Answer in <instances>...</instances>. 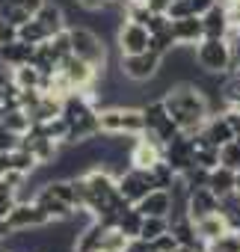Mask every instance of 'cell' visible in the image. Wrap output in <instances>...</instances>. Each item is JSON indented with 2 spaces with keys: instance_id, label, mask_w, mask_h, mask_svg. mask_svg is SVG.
Instances as JSON below:
<instances>
[{
  "instance_id": "cell-14",
  "label": "cell",
  "mask_w": 240,
  "mask_h": 252,
  "mask_svg": "<svg viewBox=\"0 0 240 252\" xmlns=\"http://www.w3.org/2000/svg\"><path fill=\"white\" fill-rule=\"evenodd\" d=\"M137 211H140L143 217H172V211H175V196H172V190L157 187V190H151L146 199L137 202Z\"/></svg>"
},
{
  "instance_id": "cell-19",
  "label": "cell",
  "mask_w": 240,
  "mask_h": 252,
  "mask_svg": "<svg viewBox=\"0 0 240 252\" xmlns=\"http://www.w3.org/2000/svg\"><path fill=\"white\" fill-rule=\"evenodd\" d=\"M202 134H205V140H208L210 146H216V149H222L225 143H231V140H234V128H231V122H228V116H225V113L210 116V119H208V125L202 128Z\"/></svg>"
},
{
  "instance_id": "cell-10",
  "label": "cell",
  "mask_w": 240,
  "mask_h": 252,
  "mask_svg": "<svg viewBox=\"0 0 240 252\" xmlns=\"http://www.w3.org/2000/svg\"><path fill=\"white\" fill-rule=\"evenodd\" d=\"M60 71L68 77V83L74 86V89H95V83H98V77H101V71L92 65V63H86V60H80L77 54H68L62 63H60Z\"/></svg>"
},
{
  "instance_id": "cell-12",
  "label": "cell",
  "mask_w": 240,
  "mask_h": 252,
  "mask_svg": "<svg viewBox=\"0 0 240 252\" xmlns=\"http://www.w3.org/2000/svg\"><path fill=\"white\" fill-rule=\"evenodd\" d=\"M160 160H163V143L154 140V137H149V134H140L137 143H134V149H131V166L151 169Z\"/></svg>"
},
{
  "instance_id": "cell-3",
  "label": "cell",
  "mask_w": 240,
  "mask_h": 252,
  "mask_svg": "<svg viewBox=\"0 0 240 252\" xmlns=\"http://www.w3.org/2000/svg\"><path fill=\"white\" fill-rule=\"evenodd\" d=\"M196 63L205 74H228L234 60H231V42L228 39H202L196 45Z\"/></svg>"
},
{
  "instance_id": "cell-28",
  "label": "cell",
  "mask_w": 240,
  "mask_h": 252,
  "mask_svg": "<svg viewBox=\"0 0 240 252\" xmlns=\"http://www.w3.org/2000/svg\"><path fill=\"white\" fill-rule=\"evenodd\" d=\"M143 220H146V217H143V214L137 211V205H134L122 220H119V225H116V228H122L131 240H137V237H140V231H143Z\"/></svg>"
},
{
  "instance_id": "cell-26",
  "label": "cell",
  "mask_w": 240,
  "mask_h": 252,
  "mask_svg": "<svg viewBox=\"0 0 240 252\" xmlns=\"http://www.w3.org/2000/svg\"><path fill=\"white\" fill-rule=\"evenodd\" d=\"M131 246V237L122 228H107L104 240H101V252H125Z\"/></svg>"
},
{
  "instance_id": "cell-29",
  "label": "cell",
  "mask_w": 240,
  "mask_h": 252,
  "mask_svg": "<svg viewBox=\"0 0 240 252\" xmlns=\"http://www.w3.org/2000/svg\"><path fill=\"white\" fill-rule=\"evenodd\" d=\"M21 149V134H15L9 125L0 119V152H15Z\"/></svg>"
},
{
  "instance_id": "cell-7",
  "label": "cell",
  "mask_w": 240,
  "mask_h": 252,
  "mask_svg": "<svg viewBox=\"0 0 240 252\" xmlns=\"http://www.w3.org/2000/svg\"><path fill=\"white\" fill-rule=\"evenodd\" d=\"M9 225L12 231H36V228H45L51 225L54 220L48 217V211L36 202V199H18V205L9 211Z\"/></svg>"
},
{
  "instance_id": "cell-32",
  "label": "cell",
  "mask_w": 240,
  "mask_h": 252,
  "mask_svg": "<svg viewBox=\"0 0 240 252\" xmlns=\"http://www.w3.org/2000/svg\"><path fill=\"white\" fill-rule=\"evenodd\" d=\"M15 39H18V27L12 21H6V18H0V45H9Z\"/></svg>"
},
{
  "instance_id": "cell-18",
  "label": "cell",
  "mask_w": 240,
  "mask_h": 252,
  "mask_svg": "<svg viewBox=\"0 0 240 252\" xmlns=\"http://www.w3.org/2000/svg\"><path fill=\"white\" fill-rule=\"evenodd\" d=\"M36 48L39 45H27L21 39L9 42V45H0V63L9 65V68H18V65H27L36 60Z\"/></svg>"
},
{
  "instance_id": "cell-6",
  "label": "cell",
  "mask_w": 240,
  "mask_h": 252,
  "mask_svg": "<svg viewBox=\"0 0 240 252\" xmlns=\"http://www.w3.org/2000/svg\"><path fill=\"white\" fill-rule=\"evenodd\" d=\"M160 65H163V54L157 51H143V54H134V57H119V68L122 74L134 83H149L160 74Z\"/></svg>"
},
{
  "instance_id": "cell-9",
  "label": "cell",
  "mask_w": 240,
  "mask_h": 252,
  "mask_svg": "<svg viewBox=\"0 0 240 252\" xmlns=\"http://www.w3.org/2000/svg\"><path fill=\"white\" fill-rule=\"evenodd\" d=\"M116 45H119V57H134L151 48V30L140 21H125L116 33Z\"/></svg>"
},
{
  "instance_id": "cell-2",
  "label": "cell",
  "mask_w": 240,
  "mask_h": 252,
  "mask_svg": "<svg viewBox=\"0 0 240 252\" xmlns=\"http://www.w3.org/2000/svg\"><path fill=\"white\" fill-rule=\"evenodd\" d=\"M98 125H101V134H131V137H140L146 131V116H143V107L113 104V107L98 110Z\"/></svg>"
},
{
  "instance_id": "cell-27",
  "label": "cell",
  "mask_w": 240,
  "mask_h": 252,
  "mask_svg": "<svg viewBox=\"0 0 240 252\" xmlns=\"http://www.w3.org/2000/svg\"><path fill=\"white\" fill-rule=\"evenodd\" d=\"M169 231V217H146L143 220V231H140V237L143 240H157L160 234H166Z\"/></svg>"
},
{
  "instance_id": "cell-4",
  "label": "cell",
  "mask_w": 240,
  "mask_h": 252,
  "mask_svg": "<svg viewBox=\"0 0 240 252\" xmlns=\"http://www.w3.org/2000/svg\"><path fill=\"white\" fill-rule=\"evenodd\" d=\"M143 116H146V131H143V134H149V137L160 140L163 146H166V143H172V140L181 134L178 122L172 119V113H169V107H166V101H163V98L143 104Z\"/></svg>"
},
{
  "instance_id": "cell-15",
  "label": "cell",
  "mask_w": 240,
  "mask_h": 252,
  "mask_svg": "<svg viewBox=\"0 0 240 252\" xmlns=\"http://www.w3.org/2000/svg\"><path fill=\"white\" fill-rule=\"evenodd\" d=\"M216 211H222V199H219L210 187H196V190H190L187 214H190L193 220H202V217L216 214Z\"/></svg>"
},
{
  "instance_id": "cell-16",
  "label": "cell",
  "mask_w": 240,
  "mask_h": 252,
  "mask_svg": "<svg viewBox=\"0 0 240 252\" xmlns=\"http://www.w3.org/2000/svg\"><path fill=\"white\" fill-rule=\"evenodd\" d=\"M202 21H205V33L208 36H213V39H228V33H231V18H228V6L222 3H213L205 15H202Z\"/></svg>"
},
{
  "instance_id": "cell-22",
  "label": "cell",
  "mask_w": 240,
  "mask_h": 252,
  "mask_svg": "<svg viewBox=\"0 0 240 252\" xmlns=\"http://www.w3.org/2000/svg\"><path fill=\"white\" fill-rule=\"evenodd\" d=\"M208 187H210L219 199L228 196V193H234V190H237V169L219 163L216 169H210V181H208Z\"/></svg>"
},
{
  "instance_id": "cell-35",
  "label": "cell",
  "mask_w": 240,
  "mask_h": 252,
  "mask_svg": "<svg viewBox=\"0 0 240 252\" xmlns=\"http://www.w3.org/2000/svg\"><path fill=\"white\" fill-rule=\"evenodd\" d=\"M18 205V196L15 193H0V217H9V211Z\"/></svg>"
},
{
  "instance_id": "cell-8",
  "label": "cell",
  "mask_w": 240,
  "mask_h": 252,
  "mask_svg": "<svg viewBox=\"0 0 240 252\" xmlns=\"http://www.w3.org/2000/svg\"><path fill=\"white\" fill-rule=\"evenodd\" d=\"M151 190H157V181H154V172H151V169H137V166H131L128 172L119 175V193H122L131 205H137L140 199H146Z\"/></svg>"
},
{
  "instance_id": "cell-17",
  "label": "cell",
  "mask_w": 240,
  "mask_h": 252,
  "mask_svg": "<svg viewBox=\"0 0 240 252\" xmlns=\"http://www.w3.org/2000/svg\"><path fill=\"white\" fill-rule=\"evenodd\" d=\"M33 199H36V202H39V205L48 211V217H51L54 222H68V220L77 214V208H74V205L62 202L60 196H54V193H51V190H45V187H42V190H39Z\"/></svg>"
},
{
  "instance_id": "cell-39",
  "label": "cell",
  "mask_w": 240,
  "mask_h": 252,
  "mask_svg": "<svg viewBox=\"0 0 240 252\" xmlns=\"http://www.w3.org/2000/svg\"><path fill=\"white\" fill-rule=\"evenodd\" d=\"M202 252H208V249H202Z\"/></svg>"
},
{
  "instance_id": "cell-31",
  "label": "cell",
  "mask_w": 240,
  "mask_h": 252,
  "mask_svg": "<svg viewBox=\"0 0 240 252\" xmlns=\"http://www.w3.org/2000/svg\"><path fill=\"white\" fill-rule=\"evenodd\" d=\"M181 243H178V237L172 234V231H166V234H160L157 240H151V252H175Z\"/></svg>"
},
{
  "instance_id": "cell-23",
  "label": "cell",
  "mask_w": 240,
  "mask_h": 252,
  "mask_svg": "<svg viewBox=\"0 0 240 252\" xmlns=\"http://www.w3.org/2000/svg\"><path fill=\"white\" fill-rule=\"evenodd\" d=\"M12 80H15L21 89H42L45 74H42V68H39L36 63H27V65L12 68Z\"/></svg>"
},
{
  "instance_id": "cell-5",
  "label": "cell",
  "mask_w": 240,
  "mask_h": 252,
  "mask_svg": "<svg viewBox=\"0 0 240 252\" xmlns=\"http://www.w3.org/2000/svg\"><path fill=\"white\" fill-rule=\"evenodd\" d=\"M71 33V54H77L80 60L92 63L101 74L107 68V45H104V36L89 30V27H68Z\"/></svg>"
},
{
  "instance_id": "cell-20",
  "label": "cell",
  "mask_w": 240,
  "mask_h": 252,
  "mask_svg": "<svg viewBox=\"0 0 240 252\" xmlns=\"http://www.w3.org/2000/svg\"><path fill=\"white\" fill-rule=\"evenodd\" d=\"M36 18H39V24L51 33V36H57V33H62V30H68V21H65V9L57 3V0H48V3L36 12Z\"/></svg>"
},
{
  "instance_id": "cell-24",
  "label": "cell",
  "mask_w": 240,
  "mask_h": 252,
  "mask_svg": "<svg viewBox=\"0 0 240 252\" xmlns=\"http://www.w3.org/2000/svg\"><path fill=\"white\" fill-rule=\"evenodd\" d=\"M18 39H21V42H27V45H42V42H48V39H51V33H48V30L39 24V18L33 15L27 24H21V27H18Z\"/></svg>"
},
{
  "instance_id": "cell-11",
  "label": "cell",
  "mask_w": 240,
  "mask_h": 252,
  "mask_svg": "<svg viewBox=\"0 0 240 252\" xmlns=\"http://www.w3.org/2000/svg\"><path fill=\"white\" fill-rule=\"evenodd\" d=\"M163 160H166L178 175H184L187 169H193V166H196V143H193V137L178 134L172 143H166V146H163Z\"/></svg>"
},
{
  "instance_id": "cell-1",
  "label": "cell",
  "mask_w": 240,
  "mask_h": 252,
  "mask_svg": "<svg viewBox=\"0 0 240 252\" xmlns=\"http://www.w3.org/2000/svg\"><path fill=\"white\" fill-rule=\"evenodd\" d=\"M172 119L178 122L181 134L187 137H196L202 134V128L208 125V119L213 116V107L205 95V89L199 83H190V80H181V83H172L163 95Z\"/></svg>"
},
{
  "instance_id": "cell-38",
  "label": "cell",
  "mask_w": 240,
  "mask_h": 252,
  "mask_svg": "<svg viewBox=\"0 0 240 252\" xmlns=\"http://www.w3.org/2000/svg\"><path fill=\"white\" fill-rule=\"evenodd\" d=\"M175 252H199V249H193V246H184V243H181V246H178Z\"/></svg>"
},
{
  "instance_id": "cell-33",
  "label": "cell",
  "mask_w": 240,
  "mask_h": 252,
  "mask_svg": "<svg viewBox=\"0 0 240 252\" xmlns=\"http://www.w3.org/2000/svg\"><path fill=\"white\" fill-rule=\"evenodd\" d=\"M228 42H231V60H234L231 68H240V27H231Z\"/></svg>"
},
{
  "instance_id": "cell-34",
  "label": "cell",
  "mask_w": 240,
  "mask_h": 252,
  "mask_svg": "<svg viewBox=\"0 0 240 252\" xmlns=\"http://www.w3.org/2000/svg\"><path fill=\"white\" fill-rule=\"evenodd\" d=\"M74 3L80 9H86V12H101V9H107L113 3V0H74Z\"/></svg>"
},
{
  "instance_id": "cell-21",
  "label": "cell",
  "mask_w": 240,
  "mask_h": 252,
  "mask_svg": "<svg viewBox=\"0 0 240 252\" xmlns=\"http://www.w3.org/2000/svg\"><path fill=\"white\" fill-rule=\"evenodd\" d=\"M231 228V222H228V217L222 214V211H216V214H208V217H202V220H196V231H199V240L208 246L213 237H219L222 231H228Z\"/></svg>"
},
{
  "instance_id": "cell-37",
  "label": "cell",
  "mask_w": 240,
  "mask_h": 252,
  "mask_svg": "<svg viewBox=\"0 0 240 252\" xmlns=\"http://www.w3.org/2000/svg\"><path fill=\"white\" fill-rule=\"evenodd\" d=\"M12 234V225H9V220L6 217H0V240H6Z\"/></svg>"
},
{
  "instance_id": "cell-25",
  "label": "cell",
  "mask_w": 240,
  "mask_h": 252,
  "mask_svg": "<svg viewBox=\"0 0 240 252\" xmlns=\"http://www.w3.org/2000/svg\"><path fill=\"white\" fill-rule=\"evenodd\" d=\"M208 252H240V228H228L208 243Z\"/></svg>"
},
{
  "instance_id": "cell-13",
  "label": "cell",
  "mask_w": 240,
  "mask_h": 252,
  "mask_svg": "<svg viewBox=\"0 0 240 252\" xmlns=\"http://www.w3.org/2000/svg\"><path fill=\"white\" fill-rule=\"evenodd\" d=\"M172 33H175V42H178L181 48H196V45H199L202 39H208L202 15H187V18H175V21H172Z\"/></svg>"
},
{
  "instance_id": "cell-36",
  "label": "cell",
  "mask_w": 240,
  "mask_h": 252,
  "mask_svg": "<svg viewBox=\"0 0 240 252\" xmlns=\"http://www.w3.org/2000/svg\"><path fill=\"white\" fill-rule=\"evenodd\" d=\"M146 3H149V9H151V12H169L172 0H146Z\"/></svg>"
},
{
  "instance_id": "cell-30",
  "label": "cell",
  "mask_w": 240,
  "mask_h": 252,
  "mask_svg": "<svg viewBox=\"0 0 240 252\" xmlns=\"http://www.w3.org/2000/svg\"><path fill=\"white\" fill-rule=\"evenodd\" d=\"M219 160L231 169H240V140H231L219 149Z\"/></svg>"
}]
</instances>
